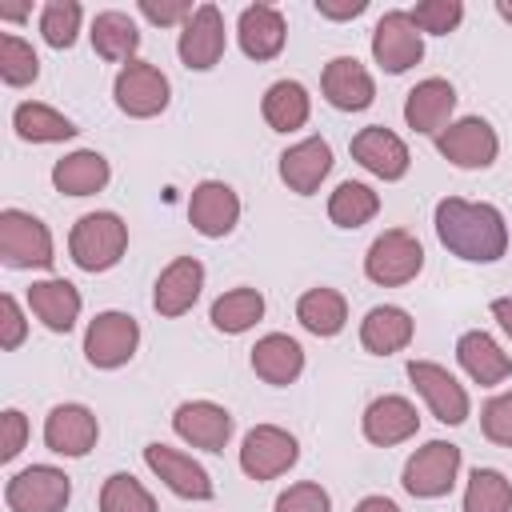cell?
Here are the masks:
<instances>
[{"label":"cell","instance_id":"4316f807","mask_svg":"<svg viewBox=\"0 0 512 512\" xmlns=\"http://www.w3.org/2000/svg\"><path fill=\"white\" fill-rule=\"evenodd\" d=\"M416 336V320L408 308L400 304H376L364 312L360 320V344L364 352L372 356H392V352H404Z\"/></svg>","mask_w":512,"mask_h":512},{"label":"cell","instance_id":"7402d4cb","mask_svg":"<svg viewBox=\"0 0 512 512\" xmlns=\"http://www.w3.org/2000/svg\"><path fill=\"white\" fill-rule=\"evenodd\" d=\"M236 40L248 60H276L288 44V20L272 4H248L236 20Z\"/></svg>","mask_w":512,"mask_h":512},{"label":"cell","instance_id":"74e56055","mask_svg":"<svg viewBox=\"0 0 512 512\" xmlns=\"http://www.w3.org/2000/svg\"><path fill=\"white\" fill-rule=\"evenodd\" d=\"M100 512H156V500L132 472H112L100 484Z\"/></svg>","mask_w":512,"mask_h":512},{"label":"cell","instance_id":"30bf717a","mask_svg":"<svg viewBox=\"0 0 512 512\" xmlns=\"http://www.w3.org/2000/svg\"><path fill=\"white\" fill-rule=\"evenodd\" d=\"M300 460V444L280 424H256L240 440V472L248 480H276Z\"/></svg>","mask_w":512,"mask_h":512},{"label":"cell","instance_id":"ee69618b","mask_svg":"<svg viewBox=\"0 0 512 512\" xmlns=\"http://www.w3.org/2000/svg\"><path fill=\"white\" fill-rule=\"evenodd\" d=\"M24 444H28V416L20 408H4V416H0V460L12 464Z\"/></svg>","mask_w":512,"mask_h":512},{"label":"cell","instance_id":"2e32d148","mask_svg":"<svg viewBox=\"0 0 512 512\" xmlns=\"http://www.w3.org/2000/svg\"><path fill=\"white\" fill-rule=\"evenodd\" d=\"M348 148H352V160H356L364 172L380 176V180H404L408 168H412V152H408V144H404L392 128H384V124H368V128H360V132L352 136Z\"/></svg>","mask_w":512,"mask_h":512},{"label":"cell","instance_id":"d4e9b609","mask_svg":"<svg viewBox=\"0 0 512 512\" xmlns=\"http://www.w3.org/2000/svg\"><path fill=\"white\" fill-rule=\"evenodd\" d=\"M28 308H32V316H36L48 332H72L76 320H80L84 300H80V292H76L72 280H64V276H44V280H32V288H28Z\"/></svg>","mask_w":512,"mask_h":512},{"label":"cell","instance_id":"52a82bcc","mask_svg":"<svg viewBox=\"0 0 512 512\" xmlns=\"http://www.w3.org/2000/svg\"><path fill=\"white\" fill-rule=\"evenodd\" d=\"M136 348H140V324L128 312H116V308L96 312L84 328V360L92 368H104V372L124 368L136 356Z\"/></svg>","mask_w":512,"mask_h":512},{"label":"cell","instance_id":"ac0fdd59","mask_svg":"<svg viewBox=\"0 0 512 512\" xmlns=\"http://www.w3.org/2000/svg\"><path fill=\"white\" fill-rule=\"evenodd\" d=\"M360 432H364L368 444L392 448V444H404V440H412V436L420 432V412H416V404H412L408 396L388 392V396H376V400L364 408Z\"/></svg>","mask_w":512,"mask_h":512},{"label":"cell","instance_id":"836d02e7","mask_svg":"<svg viewBox=\"0 0 512 512\" xmlns=\"http://www.w3.org/2000/svg\"><path fill=\"white\" fill-rule=\"evenodd\" d=\"M208 320H212L216 332L240 336V332L256 328V320H264V296H260L256 288H248V284L228 288V292H220V296L212 300Z\"/></svg>","mask_w":512,"mask_h":512},{"label":"cell","instance_id":"484cf974","mask_svg":"<svg viewBox=\"0 0 512 512\" xmlns=\"http://www.w3.org/2000/svg\"><path fill=\"white\" fill-rule=\"evenodd\" d=\"M456 360L468 372V380L480 384V388H496V384H504L512 376V356L484 328H468L456 340Z\"/></svg>","mask_w":512,"mask_h":512},{"label":"cell","instance_id":"681fc988","mask_svg":"<svg viewBox=\"0 0 512 512\" xmlns=\"http://www.w3.org/2000/svg\"><path fill=\"white\" fill-rule=\"evenodd\" d=\"M496 16L512 24V0H496Z\"/></svg>","mask_w":512,"mask_h":512},{"label":"cell","instance_id":"b9f144b4","mask_svg":"<svg viewBox=\"0 0 512 512\" xmlns=\"http://www.w3.org/2000/svg\"><path fill=\"white\" fill-rule=\"evenodd\" d=\"M480 428L492 444L500 448H512V388L508 392H496L484 408H480Z\"/></svg>","mask_w":512,"mask_h":512},{"label":"cell","instance_id":"7dc6e473","mask_svg":"<svg viewBox=\"0 0 512 512\" xmlns=\"http://www.w3.org/2000/svg\"><path fill=\"white\" fill-rule=\"evenodd\" d=\"M492 320L504 328V336L512 340V296H496L492 300Z\"/></svg>","mask_w":512,"mask_h":512},{"label":"cell","instance_id":"9a60e30c","mask_svg":"<svg viewBox=\"0 0 512 512\" xmlns=\"http://www.w3.org/2000/svg\"><path fill=\"white\" fill-rule=\"evenodd\" d=\"M232 428H236L232 412L216 400H184L172 412V432L200 452H224L232 440Z\"/></svg>","mask_w":512,"mask_h":512},{"label":"cell","instance_id":"e575fe53","mask_svg":"<svg viewBox=\"0 0 512 512\" xmlns=\"http://www.w3.org/2000/svg\"><path fill=\"white\" fill-rule=\"evenodd\" d=\"M380 212V196L364 180H340L336 192L328 196V220L336 228H364Z\"/></svg>","mask_w":512,"mask_h":512},{"label":"cell","instance_id":"c3c4849f","mask_svg":"<svg viewBox=\"0 0 512 512\" xmlns=\"http://www.w3.org/2000/svg\"><path fill=\"white\" fill-rule=\"evenodd\" d=\"M352 512H400V504H396V500H388V496H364Z\"/></svg>","mask_w":512,"mask_h":512},{"label":"cell","instance_id":"5bb4252c","mask_svg":"<svg viewBox=\"0 0 512 512\" xmlns=\"http://www.w3.org/2000/svg\"><path fill=\"white\" fill-rule=\"evenodd\" d=\"M144 464H148V472H152L172 496H180V500H212V492H216L208 468H204L200 460H192L188 452L172 448V444L152 440V444L144 448Z\"/></svg>","mask_w":512,"mask_h":512},{"label":"cell","instance_id":"44dd1931","mask_svg":"<svg viewBox=\"0 0 512 512\" xmlns=\"http://www.w3.org/2000/svg\"><path fill=\"white\" fill-rule=\"evenodd\" d=\"M332 172V144L324 136H304L280 152V180L296 196H312Z\"/></svg>","mask_w":512,"mask_h":512},{"label":"cell","instance_id":"603a6c76","mask_svg":"<svg viewBox=\"0 0 512 512\" xmlns=\"http://www.w3.org/2000/svg\"><path fill=\"white\" fill-rule=\"evenodd\" d=\"M452 112H456V88L444 76H428L404 96V120L420 136H440L452 124Z\"/></svg>","mask_w":512,"mask_h":512},{"label":"cell","instance_id":"bcb514c9","mask_svg":"<svg viewBox=\"0 0 512 512\" xmlns=\"http://www.w3.org/2000/svg\"><path fill=\"white\" fill-rule=\"evenodd\" d=\"M364 8H368V0H344V4H336V0H316V16H324V20H356Z\"/></svg>","mask_w":512,"mask_h":512},{"label":"cell","instance_id":"8992f818","mask_svg":"<svg viewBox=\"0 0 512 512\" xmlns=\"http://www.w3.org/2000/svg\"><path fill=\"white\" fill-rule=\"evenodd\" d=\"M72 500V476L56 464H28L4 484L8 512H64Z\"/></svg>","mask_w":512,"mask_h":512},{"label":"cell","instance_id":"d590c367","mask_svg":"<svg viewBox=\"0 0 512 512\" xmlns=\"http://www.w3.org/2000/svg\"><path fill=\"white\" fill-rule=\"evenodd\" d=\"M464 512H512V480L500 468H472Z\"/></svg>","mask_w":512,"mask_h":512},{"label":"cell","instance_id":"4dcf8cb0","mask_svg":"<svg viewBox=\"0 0 512 512\" xmlns=\"http://www.w3.org/2000/svg\"><path fill=\"white\" fill-rule=\"evenodd\" d=\"M260 112H264L272 132H296L312 116V96H308V88L300 80H276V84L264 88Z\"/></svg>","mask_w":512,"mask_h":512},{"label":"cell","instance_id":"d6986e66","mask_svg":"<svg viewBox=\"0 0 512 512\" xmlns=\"http://www.w3.org/2000/svg\"><path fill=\"white\" fill-rule=\"evenodd\" d=\"M320 92L336 112H364L376 100V80L356 56H332L320 72Z\"/></svg>","mask_w":512,"mask_h":512},{"label":"cell","instance_id":"277c9868","mask_svg":"<svg viewBox=\"0 0 512 512\" xmlns=\"http://www.w3.org/2000/svg\"><path fill=\"white\" fill-rule=\"evenodd\" d=\"M460 464H464V456H460V448L452 440H428L404 460L400 484L416 500H440V496H448L456 488Z\"/></svg>","mask_w":512,"mask_h":512},{"label":"cell","instance_id":"f1b7e54d","mask_svg":"<svg viewBox=\"0 0 512 512\" xmlns=\"http://www.w3.org/2000/svg\"><path fill=\"white\" fill-rule=\"evenodd\" d=\"M112 180L108 160L96 148H76L52 164V188L64 196H96Z\"/></svg>","mask_w":512,"mask_h":512},{"label":"cell","instance_id":"60d3db41","mask_svg":"<svg viewBox=\"0 0 512 512\" xmlns=\"http://www.w3.org/2000/svg\"><path fill=\"white\" fill-rule=\"evenodd\" d=\"M272 508H276V512H332V496H328V488H320L316 480H296V484H288V488L276 496Z\"/></svg>","mask_w":512,"mask_h":512},{"label":"cell","instance_id":"5b68a950","mask_svg":"<svg viewBox=\"0 0 512 512\" xmlns=\"http://www.w3.org/2000/svg\"><path fill=\"white\" fill-rule=\"evenodd\" d=\"M0 260L8 268H52L56 244H52L48 224L24 208H4L0 212Z\"/></svg>","mask_w":512,"mask_h":512},{"label":"cell","instance_id":"7c38bea8","mask_svg":"<svg viewBox=\"0 0 512 512\" xmlns=\"http://www.w3.org/2000/svg\"><path fill=\"white\" fill-rule=\"evenodd\" d=\"M228 52V32H224V12L216 4H196V12L184 20L180 40H176V56L184 68L192 72H208L224 60Z\"/></svg>","mask_w":512,"mask_h":512},{"label":"cell","instance_id":"6da1fadb","mask_svg":"<svg viewBox=\"0 0 512 512\" xmlns=\"http://www.w3.org/2000/svg\"><path fill=\"white\" fill-rule=\"evenodd\" d=\"M440 244L468 264H496L508 252V224L504 212L488 200H464V196H444L432 212Z\"/></svg>","mask_w":512,"mask_h":512},{"label":"cell","instance_id":"f907efd6","mask_svg":"<svg viewBox=\"0 0 512 512\" xmlns=\"http://www.w3.org/2000/svg\"><path fill=\"white\" fill-rule=\"evenodd\" d=\"M0 16H4V20H24L28 8H0Z\"/></svg>","mask_w":512,"mask_h":512},{"label":"cell","instance_id":"e0dca14e","mask_svg":"<svg viewBox=\"0 0 512 512\" xmlns=\"http://www.w3.org/2000/svg\"><path fill=\"white\" fill-rule=\"evenodd\" d=\"M96 440H100V424L88 404H56L44 416V444L56 456L80 460L96 448Z\"/></svg>","mask_w":512,"mask_h":512},{"label":"cell","instance_id":"3957f363","mask_svg":"<svg viewBox=\"0 0 512 512\" xmlns=\"http://www.w3.org/2000/svg\"><path fill=\"white\" fill-rule=\"evenodd\" d=\"M424 272V244L408 228H384L364 252V276L380 288L412 284Z\"/></svg>","mask_w":512,"mask_h":512},{"label":"cell","instance_id":"1f68e13d","mask_svg":"<svg viewBox=\"0 0 512 512\" xmlns=\"http://www.w3.org/2000/svg\"><path fill=\"white\" fill-rule=\"evenodd\" d=\"M296 320H300L304 332H312V336H320V340L340 336L344 324H348V300H344L336 288H328V284L308 288V292L296 300Z\"/></svg>","mask_w":512,"mask_h":512},{"label":"cell","instance_id":"d6a6232c","mask_svg":"<svg viewBox=\"0 0 512 512\" xmlns=\"http://www.w3.org/2000/svg\"><path fill=\"white\" fill-rule=\"evenodd\" d=\"M12 128L28 144H60V140H72L80 132L64 112H56L52 104H40V100L16 104L12 108Z\"/></svg>","mask_w":512,"mask_h":512},{"label":"cell","instance_id":"4fadbf2b","mask_svg":"<svg viewBox=\"0 0 512 512\" xmlns=\"http://www.w3.org/2000/svg\"><path fill=\"white\" fill-rule=\"evenodd\" d=\"M372 60L392 76H400V72H408V68H416L424 60V32L412 24V16L404 8H392V12H384L376 20V28H372Z\"/></svg>","mask_w":512,"mask_h":512},{"label":"cell","instance_id":"f35d334b","mask_svg":"<svg viewBox=\"0 0 512 512\" xmlns=\"http://www.w3.org/2000/svg\"><path fill=\"white\" fill-rule=\"evenodd\" d=\"M80 20H84V8L76 0H48L40 8V36L48 48H72L76 36H80Z\"/></svg>","mask_w":512,"mask_h":512},{"label":"cell","instance_id":"cb8c5ba5","mask_svg":"<svg viewBox=\"0 0 512 512\" xmlns=\"http://www.w3.org/2000/svg\"><path fill=\"white\" fill-rule=\"evenodd\" d=\"M200 288H204V264L196 256H176L160 276H156V288H152V308L168 320L192 312V304L200 300Z\"/></svg>","mask_w":512,"mask_h":512},{"label":"cell","instance_id":"8d00e7d4","mask_svg":"<svg viewBox=\"0 0 512 512\" xmlns=\"http://www.w3.org/2000/svg\"><path fill=\"white\" fill-rule=\"evenodd\" d=\"M36 76H40V56H36V48H32L24 36L4 32V36H0V80H4L8 88H28V84H36Z\"/></svg>","mask_w":512,"mask_h":512},{"label":"cell","instance_id":"ab89813d","mask_svg":"<svg viewBox=\"0 0 512 512\" xmlns=\"http://www.w3.org/2000/svg\"><path fill=\"white\" fill-rule=\"evenodd\" d=\"M408 16H412V24H416L420 32H428V36H448V32L460 28L464 4H460V0H420L416 8H408Z\"/></svg>","mask_w":512,"mask_h":512},{"label":"cell","instance_id":"f546056e","mask_svg":"<svg viewBox=\"0 0 512 512\" xmlns=\"http://www.w3.org/2000/svg\"><path fill=\"white\" fill-rule=\"evenodd\" d=\"M88 36H92L96 56L108 60V64H120V68L132 64L136 52H140V28H136V20H132L128 12H120V8L96 12Z\"/></svg>","mask_w":512,"mask_h":512},{"label":"cell","instance_id":"83f0119b","mask_svg":"<svg viewBox=\"0 0 512 512\" xmlns=\"http://www.w3.org/2000/svg\"><path fill=\"white\" fill-rule=\"evenodd\" d=\"M252 372L264 380V384H272V388H288V384H296L300 380V372H304V348H300V340H292L288 332H268V336H260L256 344H252Z\"/></svg>","mask_w":512,"mask_h":512},{"label":"cell","instance_id":"ffe728a7","mask_svg":"<svg viewBox=\"0 0 512 512\" xmlns=\"http://www.w3.org/2000/svg\"><path fill=\"white\" fill-rule=\"evenodd\" d=\"M188 220L200 236L220 240L240 224V196L224 180H200L188 196Z\"/></svg>","mask_w":512,"mask_h":512},{"label":"cell","instance_id":"f6af8a7d","mask_svg":"<svg viewBox=\"0 0 512 512\" xmlns=\"http://www.w3.org/2000/svg\"><path fill=\"white\" fill-rule=\"evenodd\" d=\"M192 12H196L192 4H156V0H140V16L152 20V24H160V28H164V24H180V28H184V20H188Z\"/></svg>","mask_w":512,"mask_h":512},{"label":"cell","instance_id":"ba28073f","mask_svg":"<svg viewBox=\"0 0 512 512\" xmlns=\"http://www.w3.org/2000/svg\"><path fill=\"white\" fill-rule=\"evenodd\" d=\"M112 100H116V108H120L124 116H132V120H152V116H160V112L168 108L172 84H168V76H164L156 64L132 60V64H124V68L116 72V80H112Z\"/></svg>","mask_w":512,"mask_h":512},{"label":"cell","instance_id":"7a4b0ae2","mask_svg":"<svg viewBox=\"0 0 512 512\" xmlns=\"http://www.w3.org/2000/svg\"><path fill=\"white\" fill-rule=\"evenodd\" d=\"M128 224L116 212H84L68 232V256L84 272H108L124 260Z\"/></svg>","mask_w":512,"mask_h":512},{"label":"cell","instance_id":"9c48e42d","mask_svg":"<svg viewBox=\"0 0 512 512\" xmlns=\"http://www.w3.org/2000/svg\"><path fill=\"white\" fill-rule=\"evenodd\" d=\"M404 372H408L412 388L420 392V400L428 404V412H432L440 424L456 428V424H464V420L472 416L468 388H464L444 364H436V360H408Z\"/></svg>","mask_w":512,"mask_h":512},{"label":"cell","instance_id":"8fae6325","mask_svg":"<svg viewBox=\"0 0 512 512\" xmlns=\"http://www.w3.org/2000/svg\"><path fill=\"white\" fill-rule=\"evenodd\" d=\"M436 152L456 168H492L500 156V136L484 116H460L436 136Z\"/></svg>","mask_w":512,"mask_h":512},{"label":"cell","instance_id":"7bdbcfd3","mask_svg":"<svg viewBox=\"0 0 512 512\" xmlns=\"http://www.w3.org/2000/svg\"><path fill=\"white\" fill-rule=\"evenodd\" d=\"M24 336H28L24 308H20V300H16L12 292H4V296H0V348L12 352V348L24 344Z\"/></svg>","mask_w":512,"mask_h":512}]
</instances>
